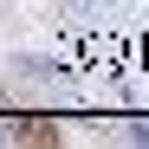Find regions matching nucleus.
Instances as JSON below:
<instances>
[{
    "instance_id": "1",
    "label": "nucleus",
    "mask_w": 149,
    "mask_h": 149,
    "mask_svg": "<svg viewBox=\"0 0 149 149\" xmlns=\"http://www.w3.org/2000/svg\"><path fill=\"white\" fill-rule=\"evenodd\" d=\"M19 143H58V130L39 123V117H26V123H19Z\"/></svg>"
}]
</instances>
